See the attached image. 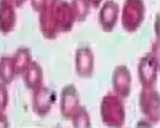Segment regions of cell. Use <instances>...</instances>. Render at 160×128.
<instances>
[{
    "mask_svg": "<svg viewBox=\"0 0 160 128\" xmlns=\"http://www.w3.org/2000/svg\"><path fill=\"white\" fill-rule=\"evenodd\" d=\"M144 0H125L121 14V22L126 32H136L145 18Z\"/></svg>",
    "mask_w": 160,
    "mask_h": 128,
    "instance_id": "7a4b0ae2",
    "label": "cell"
},
{
    "mask_svg": "<svg viewBox=\"0 0 160 128\" xmlns=\"http://www.w3.org/2000/svg\"><path fill=\"white\" fill-rule=\"evenodd\" d=\"M53 11H55L57 30L59 34L71 31L76 22V19L69 2L58 0L53 4Z\"/></svg>",
    "mask_w": 160,
    "mask_h": 128,
    "instance_id": "30bf717a",
    "label": "cell"
},
{
    "mask_svg": "<svg viewBox=\"0 0 160 128\" xmlns=\"http://www.w3.org/2000/svg\"><path fill=\"white\" fill-rule=\"evenodd\" d=\"M159 60L154 52H146L138 63V77L142 88H154L158 78Z\"/></svg>",
    "mask_w": 160,
    "mask_h": 128,
    "instance_id": "3957f363",
    "label": "cell"
},
{
    "mask_svg": "<svg viewBox=\"0 0 160 128\" xmlns=\"http://www.w3.org/2000/svg\"><path fill=\"white\" fill-rule=\"evenodd\" d=\"M75 71L77 76L89 79L94 75L95 55L89 46H81L75 51Z\"/></svg>",
    "mask_w": 160,
    "mask_h": 128,
    "instance_id": "5b68a950",
    "label": "cell"
},
{
    "mask_svg": "<svg viewBox=\"0 0 160 128\" xmlns=\"http://www.w3.org/2000/svg\"><path fill=\"white\" fill-rule=\"evenodd\" d=\"M69 4L73 10L76 22H82L88 18L91 10L89 0H71Z\"/></svg>",
    "mask_w": 160,
    "mask_h": 128,
    "instance_id": "2e32d148",
    "label": "cell"
},
{
    "mask_svg": "<svg viewBox=\"0 0 160 128\" xmlns=\"http://www.w3.org/2000/svg\"><path fill=\"white\" fill-rule=\"evenodd\" d=\"M22 76L25 86L30 91H34L44 86V71L41 64L37 61H32Z\"/></svg>",
    "mask_w": 160,
    "mask_h": 128,
    "instance_id": "4fadbf2b",
    "label": "cell"
},
{
    "mask_svg": "<svg viewBox=\"0 0 160 128\" xmlns=\"http://www.w3.org/2000/svg\"><path fill=\"white\" fill-rule=\"evenodd\" d=\"M16 76L12 56H2L0 58V82L10 86Z\"/></svg>",
    "mask_w": 160,
    "mask_h": 128,
    "instance_id": "9a60e30c",
    "label": "cell"
},
{
    "mask_svg": "<svg viewBox=\"0 0 160 128\" xmlns=\"http://www.w3.org/2000/svg\"><path fill=\"white\" fill-rule=\"evenodd\" d=\"M47 1L48 0H30V4L33 11L38 13L43 9V7L47 3Z\"/></svg>",
    "mask_w": 160,
    "mask_h": 128,
    "instance_id": "d6986e66",
    "label": "cell"
},
{
    "mask_svg": "<svg viewBox=\"0 0 160 128\" xmlns=\"http://www.w3.org/2000/svg\"><path fill=\"white\" fill-rule=\"evenodd\" d=\"M48 1H52V2H56V1H58V0H48Z\"/></svg>",
    "mask_w": 160,
    "mask_h": 128,
    "instance_id": "603a6c76",
    "label": "cell"
},
{
    "mask_svg": "<svg viewBox=\"0 0 160 128\" xmlns=\"http://www.w3.org/2000/svg\"><path fill=\"white\" fill-rule=\"evenodd\" d=\"M125 106L123 99L114 93H109L102 98L100 117L108 127H122L125 124Z\"/></svg>",
    "mask_w": 160,
    "mask_h": 128,
    "instance_id": "6da1fadb",
    "label": "cell"
},
{
    "mask_svg": "<svg viewBox=\"0 0 160 128\" xmlns=\"http://www.w3.org/2000/svg\"><path fill=\"white\" fill-rule=\"evenodd\" d=\"M13 2H14V4L16 6V7H22L25 4V2L27 1V0H12Z\"/></svg>",
    "mask_w": 160,
    "mask_h": 128,
    "instance_id": "7402d4cb",
    "label": "cell"
},
{
    "mask_svg": "<svg viewBox=\"0 0 160 128\" xmlns=\"http://www.w3.org/2000/svg\"><path fill=\"white\" fill-rule=\"evenodd\" d=\"M139 106L144 117L152 123L159 121V94L154 88H142Z\"/></svg>",
    "mask_w": 160,
    "mask_h": 128,
    "instance_id": "277c9868",
    "label": "cell"
},
{
    "mask_svg": "<svg viewBox=\"0 0 160 128\" xmlns=\"http://www.w3.org/2000/svg\"><path fill=\"white\" fill-rule=\"evenodd\" d=\"M10 126V122L6 112H0V128H7Z\"/></svg>",
    "mask_w": 160,
    "mask_h": 128,
    "instance_id": "ffe728a7",
    "label": "cell"
},
{
    "mask_svg": "<svg viewBox=\"0 0 160 128\" xmlns=\"http://www.w3.org/2000/svg\"><path fill=\"white\" fill-rule=\"evenodd\" d=\"M17 76H22L32 62V55L28 47H19L12 56Z\"/></svg>",
    "mask_w": 160,
    "mask_h": 128,
    "instance_id": "5bb4252c",
    "label": "cell"
},
{
    "mask_svg": "<svg viewBox=\"0 0 160 128\" xmlns=\"http://www.w3.org/2000/svg\"><path fill=\"white\" fill-rule=\"evenodd\" d=\"M80 96L78 89L75 84H66L61 91L60 95V112L61 115L65 120H69L73 117L76 111L80 108Z\"/></svg>",
    "mask_w": 160,
    "mask_h": 128,
    "instance_id": "8992f818",
    "label": "cell"
},
{
    "mask_svg": "<svg viewBox=\"0 0 160 128\" xmlns=\"http://www.w3.org/2000/svg\"><path fill=\"white\" fill-rule=\"evenodd\" d=\"M55 95L52 91L45 86H42L34 91H32V110L38 116L45 117L49 114L52 108Z\"/></svg>",
    "mask_w": 160,
    "mask_h": 128,
    "instance_id": "9c48e42d",
    "label": "cell"
},
{
    "mask_svg": "<svg viewBox=\"0 0 160 128\" xmlns=\"http://www.w3.org/2000/svg\"><path fill=\"white\" fill-rule=\"evenodd\" d=\"M9 91L8 86L0 82V112H6V110L9 106Z\"/></svg>",
    "mask_w": 160,
    "mask_h": 128,
    "instance_id": "ac0fdd59",
    "label": "cell"
},
{
    "mask_svg": "<svg viewBox=\"0 0 160 128\" xmlns=\"http://www.w3.org/2000/svg\"><path fill=\"white\" fill-rule=\"evenodd\" d=\"M90 4H91V7H94V9H98L100 7V4L102 3V0H89Z\"/></svg>",
    "mask_w": 160,
    "mask_h": 128,
    "instance_id": "44dd1931",
    "label": "cell"
},
{
    "mask_svg": "<svg viewBox=\"0 0 160 128\" xmlns=\"http://www.w3.org/2000/svg\"><path fill=\"white\" fill-rule=\"evenodd\" d=\"M73 127L75 128H89L91 127V119L88 110L84 107L80 106V108L77 110L76 113L71 119Z\"/></svg>",
    "mask_w": 160,
    "mask_h": 128,
    "instance_id": "e0dca14e",
    "label": "cell"
},
{
    "mask_svg": "<svg viewBox=\"0 0 160 128\" xmlns=\"http://www.w3.org/2000/svg\"><path fill=\"white\" fill-rule=\"evenodd\" d=\"M120 18V6L114 0H106L99 7L98 22L104 32H112Z\"/></svg>",
    "mask_w": 160,
    "mask_h": 128,
    "instance_id": "ba28073f",
    "label": "cell"
},
{
    "mask_svg": "<svg viewBox=\"0 0 160 128\" xmlns=\"http://www.w3.org/2000/svg\"><path fill=\"white\" fill-rule=\"evenodd\" d=\"M16 6L12 0H0V33L10 34L17 22Z\"/></svg>",
    "mask_w": 160,
    "mask_h": 128,
    "instance_id": "7c38bea8",
    "label": "cell"
},
{
    "mask_svg": "<svg viewBox=\"0 0 160 128\" xmlns=\"http://www.w3.org/2000/svg\"><path fill=\"white\" fill-rule=\"evenodd\" d=\"M55 2L47 1L43 9L38 12V26L41 33L46 40H55L59 35L53 11Z\"/></svg>",
    "mask_w": 160,
    "mask_h": 128,
    "instance_id": "8fae6325",
    "label": "cell"
},
{
    "mask_svg": "<svg viewBox=\"0 0 160 128\" xmlns=\"http://www.w3.org/2000/svg\"><path fill=\"white\" fill-rule=\"evenodd\" d=\"M131 81L132 78H131L129 68L125 64L118 65L113 71L112 78H111L113 93L122 99L129 97L131 92Z\"/></svg>",
    "mask_w": 160,
    "mask_h": 128,
    "instance_id": "52a82bcc",
    "label": "cell"
}]
</instances>
